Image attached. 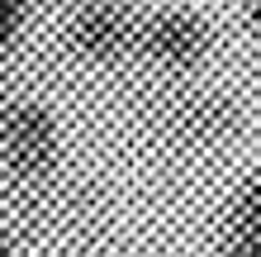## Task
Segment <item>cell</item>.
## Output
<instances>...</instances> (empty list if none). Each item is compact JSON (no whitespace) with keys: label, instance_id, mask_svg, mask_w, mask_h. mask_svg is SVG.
Masks as SVG:
<instances>
[{"label":"cell","instance_id":"cell-1","mask_svg":"<svg viewBox=\"0 0 261 257\" xmlns=\"http://www.w3.org/2000/svg\"><path fill=\"white\" fill-rule=\"evenodd\" d=\"M5 153L19 176H38L57 157V129L38 105H10L5 110Z\"/></svg>","mask_w":261,"mask_h":257},{"label":"cell","instance_id":"cell-2","mask_svg":"<svg viewBox=\"0 0 261 257\" xmlns=\"http://www.w3.org/2000/svg\"><path fill=\"white\" fill-rule=\"evenodd\" d=\"M71 38L86 57H119L133 38V19L119 0H90V5L76 14Z\"/></svg>","mask_w":261,"mask_h":257},{"label":"cell","instance_id":"cell-3","mask_svg":"<svg viewBox=\"0 0 261 257\" xmlns=\"http://www.w3.org/2000/svg\"><path fill=\"white\" fill-rule=\"evenodd\" d=\"M147 48L162 57V62H171V67H190L199 53H204V43H209V34H204V24L195 19V14H157V19L147 24Z\"/></svg>","mask_w":261,"mask_h":257},{"label":"cell","instance_id":"cell-4","mask_svg":"<svg viewBox=\"0 0 261 257\" xmlns=\"http://www.w3.org/2000/svg\"><path fill=\"white\" fill-rule=\"evenodd\" d=\"M176 133L186 143H219L228 129H233V110H228L223 100H214V96H190V100H180L176 105Z\"/></svg>","mask_w":261,"mask_h":257},{"label":"cell","instance_id":"cell-5","mask_svg":"<svg viewBox=\"0 0 261 257\" xmlns=\"http://www.w3.org/2000/svg\"><path fill=\"white\" fill-rule=\"evenodd\" d=\"M233 229H238V238H242V243L261 248V181L242 186L238 209H233Z\"/></svg>","mask_w":261,"mask_h":257},{"label":"cell","instance_id":"cell-6","mask_svg":"<svg viewBox=\"0 0 261 257\" xmlns=\"http://www.w3.org/2000/svg\"><path fill=\"white\" fill-rule=\"evenodd\" d=\"M29 10V0H5V38H14V29H19V14Z\"/></svg>","mask_w":261,"mask_h":257},{"label":"cell","instance_id":"cell-7","mask_svg":"<svg viewBox=\"0 0 261 257\" xmlns=\"http://www.w3.org/2000/svg\"><path fill=\"white\" fill-rule=\"evenodd\" d=\"M233 257H261V248H252V243H242V248H238Z\"/></svg>","mask_w":261,"mask_h":257},{"label":"cell","instance_id":"cell-8","mask_svg":"<svg viewBox=\"0 0 261 257\" xmlns=\"http://www.w3.org/2000/svg\"><path fill=\"white\" fill-rule=\"evenodd\" d=\"M256 24H261V5H256Z\"/></svg>","mask_w":261,"mask_h":257}]
</instances>
